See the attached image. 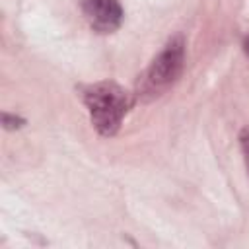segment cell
Returning <instances> with one entry per match:
<instances>
[{"label": "cell", "mask_w": 249, "mask_h": 249, "mask_svg": "<svg viewBox=\"0 0 249 249\" xmlns=\"http://www.w3.org/2000/svg\"><path fill=\"white\" fill-rule=\"evenodd\" d=\"M82 101L89 111L91 124L101 136H113L134 103L124 88L107 80L86 86L82 89Z\"/></svg>", "instance_id": "1"}, {"label": "cell", "mask_w": 249, "mask_h": 249, "mask_svg": "<svg viewBox=\"0 0 249 249\" xmlns=\"http://www.w3.org/2000/svg\"><path fill=\"white\" fill-rule=\"evenodd\" d=\"M185 66V41L175 35L167 41L161 53L152 60L144 74L136 82V95L142 101H152L163 95L181 76Z\"/></svg>", "instance_id": "2"}, {"label": "cell", "mask_w": 249, "mask_h": 249, "mask_svg": "<svg viewBox=\"0 0 249 249\" xmlns=\"http://www.w3.org/2000/svg\"><path fill=\"white\" fill-rule=\"evenodd\" d=\"M82 12L97 33H111L123 21V8L117 0H82Z\"/></svg>", "instance_id": "3"}, {"label": "cell", "mask_w": 249, "mask_h": 249, "mask_svg": "<svg viewBox=\"0 0 249 249\" xmlns=\"http://www.w3.org/2000/svg\"><path fill=\"white\" fill-rule=\"evenodd\" d=\"M239 144H241V152L245 158V165H247V173H249V126H245L239 134Z\"/></svg>", "instance_id": "4"}, {"label": "cell", "mask_w": 249, "mask_h": 249, "mask_svg": "<svg viewBox=\"0 0 249 249\" xmlns=\"http://www.w3.org/2000/svg\"><path fill=\"white\" fill-rule=\"evenodd\" d=\"M2 121H4V126H6V128H18V126L23 124V119H19V117H10L8 113L2 115Z\"/></svg>", "instance_id": "5"}, {"label": "cell", "mask_w": 249, "mask_h": 249, "mask_svg": "<svg viewBox=\"0 0 249 249\" xmlns=\"http://www.w3.org/2000/svg\"><path fill=\"white\" fill-rule=\"evenodd\" d=\"M245 53H247V56H249V37L245 39Z\"/></svg>", "instance_id": "6"}]
</instances>
